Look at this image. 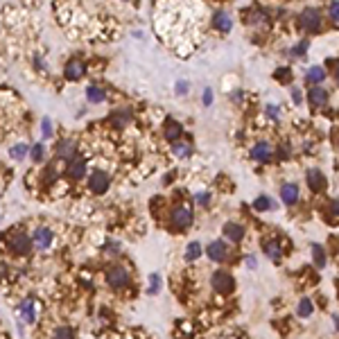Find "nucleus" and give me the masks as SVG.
Segmentation results:
<instances>
[{
    "label": "nucleus",
    "instance_id": "6ab92c4d",
    "mask_svg": "<svg viewBox=\"0 0 339 339\" xmlns=\"http://www.w3.org/2000/svg\"><path fill=\"white\" fill-rule=\"evenodd\" d=\"M199 256H201V244H199V242H190L186 249V260L193 263V260H197Z\"/></svg>",
    "mask_w": 339,
    "mask_h": 339
},
{
    "label": "nucleus",
    "instance_id": "9b49d317",
    "mask_svg": "<svg viewBox=\"0 0 339 339\" xmlns=\"http://www.w3.org/2000/svg\"><path fill=\"white\" fill-rule=\"evenodd\" d=\"M281 197H283V201H285V204H294V201L298 199L296 183H285V186L281 188Z\"/></svg>",
    "mask_w": 339,
    "mask_h": 339
},
{
    "label": "nucleus",
    "instance_id": "a211bd4d",
    "mask_svg": "<svg viewBox=\"0 0 339 339\" xmlns=\"http://www.w3.org/2000/svg\"><path fill=\"white\" fill-rule=\"evenodd\" d=\"M326 79V71H323L321 66H315V68H310L308 71V82L310 84H319Z\"/></svg>",
    "mask_w": 339,
    "mask_h": 339
},
{
    "label": "nucleus",
    "instance_id": "39448f33",
    "mask_svg": "<svg viewBox=\"0 0 339 339\" xmlns=\"http://www.w3.org/2000/svg\"><path fill=\"white\" fill-rule=\"evenodd\" d=\"M91 190H93L95 194L106 193V190H109V174L102 172V170L93 172V176H91Z\"/></svg>",
    "mask_w": 339,
    "mask_h": 339
},
{
    "label": "nucleus",
    "instance_id": "c756f323",
    "mask_svg": "<svg viewBox=\"0 0 339 339\" xmlns=\"http://www.w3.org/2000/svg\"><path fill=\"white\" fill-rule=\"evenodd\" d=\"M43 154H46V147H43L41 143H39V145H34V147H32V158H34L36 163H39V161H41V158H43Z\"/></svg>",
    "mask_w": 339,
    "mask_h": 339
},
{
    "label": "nucleus",
    "instance_id": "f257e3e1",
    "mask_svg": "<svg viewBox=\"0 0 339 339\" xmlns=\"http://www.w3.org/2000/svg\"><path fill=\"white\" fill-rule=\"evenodd\" d=\"M7 246L12 249L16 256H25L32 249V238L27 233H21V231H14L9 238H7Z\"/></svg>",
    "mask_w": 339,
    "mask_h": 339
},
{
    "label": "nucleus",
    "instance_id": "ddd939ff",
    "mask_svg": "<svg viewBox=\"0 0 339 339\" xmlns=\"http://www.w3.org/2000/svg\"><path fill=\"white\" fill-rule=\"evenodd\" d=\"M308 97H310V104L312 106H326L328 91H323V88H312V93L308 95Z\"/></svg>",
    "mask_w": 339,
    "mask_h": 339
},
{
    "label": "nucleus",
    "instance_id": "473e14b6",
    "mask_svg": "<svg viewBox=\"0 0 339 339\" xmlns=\"http://www.w3.org/2000/svg\"><path fill=\"white\" fill-rule=\"evenodd\" d=\"M305 50H308V41H301L296 48H294V54H303Z\"/></svg>",
    "mask_w": 339,
    "mask_h": 339
},
{
    "label": "nucleus",
    "instance_id": "2eb2a0df",
    "mask_svg": "<svg viewBox=\"0 0 339 339\" xmlns=\"http://www.w3.org/2000/svg\"><path fill=\"white\" fill-rule=\"evenodd\" d=\"M308 181H310V188H315V190H321L326 186V179H323V174L319 170H310L308 172Z\"/></svg>",
    "mask_w": 339,
    "mask_h": 339
},
{
    "label": "nucleus",
    "instance_id": "412c9836",
    "mask_svg": "<svg viewBox=\"0 0 339 339\" xmlns=\"http://www.w3.org/2000/svg\"><path fill=\"white\" fill-rule=\"evenodd\" d=\"M52 339H75V330H73V328H68V326H61V328H57V330H54Z\"/></svg>",
    "mask_w": 339,
    "mask_h": 339
},
{
    "label": "nucleus",
    "instance_id": "f8f14e48",
    "mask_svg": "<svg viewBox=\"0 0 339 339\" xmlns=\"http://www.w3.org/2000/svg\"><path fill=\"white\" fill-rule=\"evenodd\" d=\"M82 75H84V64H82V61L73 59V61L66 64V77H71V79H79Z\"/></svg>",
    "mask_w": 339,
    "mask_h": 339
},
{
    "label": "nucleus",
    "instance_id": "1a4fd4ad",
    "mask_svg": "<svg viewBox=\"0 0 339 339\" xmlns=\"http://www.w3.org/2000/svg\"><path fill=\"white\" fill-rule=\"evenodd\" d=\"M224 235H226L231 242H240L242 238H244V228L235 222H226L224 224Z\"/></svg>",
    "mask_w": 339,
    "mask_h": 339
},
{
    "label": "nucleus",
    "instance_id": "e433bc0d",
    "mask_svg": "<svg viewBox=\"0 0 339 339\" xmlns=\"http://www.w3.org/2000/svg\"><path fill=\"white\" fill-rule=\"evenodd\" d=\"M337 9H339V5L337 2H333V7H330V14H333V21L337 23Z\"/></svg>",
    "mask_w": 339,
    "mask_h": 339
},
{
    "label": "nucleus",
    "instance_id": "f3484780",
    "mask_svg": "<svg viewBox=\"0 0 339 339\" xmlns=\"http://www.w3.org/2000/svg\"><path fill=\"white\" fill-rule=\"evenodd\" d=\"M75 143L73 141H64V143H59V147H57V156L59 158H71L73 154H75Z\"/></svg>",
    "mask_w": 339,
    "mask_h": 339
},
{
    "label": "nucleus",
    "instance_id": "b1692460",
    "mask_svg": "<svg viewBox=\"0 0 339 339\" xmlns=\"http://www.w3.org/2000/svg\"><path fill=\"white\" fill-rule=\"evenodd\" d=\"M215 27L217 29H224V32H228V29H231V21H228L226 14H215Z\"/></svg>",
    "mask_w": 339,
    "mask_h": 339
},
{
    "label": "nucleus",
    "instance_id": "c85d7f7f",
    "mask_svg": "<svg viewBox=\"0 0 339 339\" xmlns=\"http://www.w3.org/2000/svg\"><path fill=\"white\" fill-rule=\"evenodd\" d=\"M9 154H12L14 158H23L25 154H27V145H25V143H21V145H14L12 149H9Z\"/></svg>",
    "mask_w": 339,
    "mask_h": 339
},
{
    "label": "nucleus",
    "instance_id": "20e7f679",
    "mask_svg": "<svg viewBox=\"0 0 339 339\" xmlns=\"http://www.w3.org/2000/svg\"><path fill=\"white\" fill-rule=\"evenodd\" d=\"M170 219H172V224L176 228H188L193 224V211L186 208V206H176L174 211H172V215H170Z\"/></svg>",
    "mask_w": 339,
    "mask_h": 339
},
{
    "label": "nucleus",
    "instance_id": "cd10ccee",
    "mask_svg": "<svg viewBox=\"0 0 339 339\" xmlns=\"http://www.w3.org/2000/svg\"><path fill=\"white\" fill-rule=\"evenodd\" d=\"M253 208H256V211H269V208H271V201H269V197H258L256 201H253Z\"/></svg>",
    "mask_w": 339,
    "mask_h": 339
},
{
    "label": "nucleus",
    "instance_id": "58836bf2",
    "mask_svg": "<svg viewBox=\"0 0 339 339\" xmlns=\"http://www.w3.org/2000/svg\"><path fill=\"white\" fill-rule=\"evenodd\" d=\"M292 99L298 104V102H301V91H296V88H294V91H292Z\"/></svg>",
    "mask_w": 339,
    "mask_h": 339
},
{
    "label": "nucleus",
    "instance_id": "aec40b11",
    "mask_svg": "<svg viewBox=\"0 0 339 339\" xmlns=\"http://www.w3.org/2000/svg\"><path fill=\"white\" fill-rule=\"evenodd\" d=\"M179 136H181V124L168 122V127H165V138H168V141H176Z\"/></svg>",
    "mask_w": 339,
    "mask_h": 339
},
{
    "label": "nucleus",
    "instance_id": "f704fd0d",
    "mask_svg": "<svg viewBox=\"0 0 339 339\" xmlns=\"http://www.w3.org/2000/svg\"><path fill=\"white\" fill-rule=\"evenodd\" d=\"M267 113H269V118H278V106L269 104V106H267Z\"/></svg>",
    "mask_w": 339,
    "mask_h": 339
},
{
    "label": "nucleus",
    "instance_id": "9d476101",
    "mask_svg": "<svg viewBox=\"0 0 339 339\" xmlns=\"http://www.w3.org/2000/svg\"><path fill=\"white\" fill-rule=\"evenodd\" d=\"M251 154L256 161H260V163H269V161H271V147H269L267 143H258V145L251 149Z\"/></svg>",
    "mask_w": 339,
    "mask_h": 339
},
{
    "label": "nucleus",
    "instance_id": "4be33fe9",
    "mask_svg": "<svg viewBox=\"0 0 339 339\" xmlns=\"http://www.w3.org/2000/svg\"><path fill=\"white\" fill-rule=\"evenodd\" d=\"M265 253H267L271 260H278V258H281V246L276 244V240H271L265 244Z\"/></svg>",
    "mask_w": 339,
    "mask_h": 339
},
{
    "label": "nucleus",
    "instance_id": "72a5a7b5",
    "mask_svg": "<svg viewBox=\"0 0 339 339\" xmlns=\"http://www.w3.org/2000/svg\"><path fill=\"white\" fill-rule=\"evenodd\" d=\"M208 199H211V194H208V193H199L197 194V201H199V204H208Z\"/></svg>",
    "mask_w": 339,
    "mask_h": 339
},
{
    "label": "nucleus",
    "instance_id": "423d86ee",
    "mask_svg": "<svg viewBox=\"0 0 339 339\" xmlns=\"http://www.w3.org/2000/svg\"><path fill=\"white\" fill-rule=\"evenodd\" d=\"M301 25H303L305 29H319V25H321V16H319V12L312 9V7L303 9V14H301Z\"/></svg>",
    "mask_w": 339,
    "mask_h": 339
},
{
    "label": "nucleus",
    "instance_id": "7ed1b4c3",
    "mask_svg": "<svg viewBox=\"0 0 339 339\" xmlns=\"http://www.w3.org/2000/svg\"><path fill=\"white\" fill-rule=\"evenodd\" d=\"M106 281L113 290H122V287L129 285V271L124 267H111L106 271Z\"/></svg>",
    "mask_w": 339,
    "mask_h": 339
},
{
    "label": "nucleus",
    "instance_id": "f03ea898",
    "mask_svg": "<svg viewBox=\"0 0 339 339\" xmlns=\"http://www.w3.org/2000/svg\"><path fill=\"white\" fill-rule=\"evenodd\" d=\"M211 285L215 292H233V287H235V281H233V276L228 274V271H215L211 278Z\"/></svg>",
    "mask_w": 339,
    "mask_h": 339
},
{
    "label": "nucleus",
    "instance_id": "ea45409f",
    "mask_svg": "<svg viewBox=\"0 0 339 339\" xmlns=\"http://www.w3.org/2000/svg\"><path fill=\"white\" fill-rule=\"evenodd\" d=\"M204 102H206V104H211V102H213V95H211V88H208V91H206V95H204Z\"/></svg>",
    "mask_w": 339,
    "mask_h": 339
},
{
    "label": "nucleus",
    "instance_id": "393cba45",
    "mask_svg": "<svg viewBox=\"0 0 339 339\" xmlns=\"http://www.w3.org/2000/svg\"><path fill=\"white\" fill-rule=\"evenodd\" d=\"M312 315V301L310 298H303L298 303V316H310Z\"/></svg>",
    "mask_w": 339,
    "mask_h": 339
},
{
    "label": "nucleus",
    "instance_id": "0eeeda50",
    "mask_svg": "<svg viewBox=\"0 0 339 339\" xmlns=\"http://www.w3.org/2000/svg\"><path fill=\"white\" fill-rule=\"evenodd\" d=\"M32 240H34V244L39 246V249H48V246L52 244V231L46 226H39L34 231V238H32Z\"/></svg>",
    "mask_w": 339,
    "mask_h": 339
},
{
    "label": "nucleus",
    "instance_id": "2f4dec72",
    "mask_svg": "<svg viewBox=\"0 0 339 339\" xmlns=\"http://www.w3.org/2000/svg\"><path fill=\"white\" fill-rule=\"evenodd\" d=\"M43 136H52V124H50V118H43Z\"/></svg>",
    "mask_w": 339,
    "mask_h": 339
},
{
    "label": "nucleus",
    "instance_id": "c9c22d12",
    "mask_svg": "<svg viewBox=\"0 0 339 339\" xmlns=\"http://www.w3.org/2000/svg\"><path fill=\"white\" fill-rule=\"evenodd\" d=\"M287 75H290V71H287V68H281V71L276 73V77H278V79H283V82L287 79Z\"/></svg>",
    "mask_w": 339,
    "mask_h": 339
},
{
    "label": "nucleus",
    "instance_id": "bb28decb",
    "mask_svg": "<svg viewBox=\"0 0 339 339\" xmlns=\"http://www.w3.org/2000/svg\"><path fill=\"white\" fill-rule=\"evenodd\" d=\"M312 253H315V260L319 267H323L326 265V253H323V249L319 244H312Z\"/></svg>",
    "mask_w": 339,
    "mask_h": 339
},
{
    "label": "nucleus",
    "instance_id": "4c0bfd02",
    "mask_svg": "<svg viewBox=\"0 0 339 339\" xmlns=\"http://www.w3.org/2000/svg\"><path fill=\"white\" fill-rule=\"evenodd\" d=\"M176 91L183 95V91H188V84L186 82H179V84H176Z\"/></svg>",
    "mask_w": 339,
    "mask_h": 339
},
{
    "label": "nucleus",
    "instance_id": "4468645a",
    "mask_svg": "<svg viewBox=\"0 0 339 339\" xmlns=\"http://www.w3.org/2000/svg\"><path fill=\"white\" fill-rule=\"evenodd\" d=\"M21 316H23L25 323L36 321V312H34V303L32 301H23V305H21Z\"/></svg>",
    "mask_w": 339,
    "mask_h": 339
},
{
    "label": "nucleus",
    "instance_id": "7c9ffc66",
    "mask_svg": "<svg viewBox=\"0 0 339 339\" xmlns=\"http://www.w3.org/2000/svg\"><path fill=\"white\" fill-rule=\"evenodd\" d=\"M174 154L176 156H188V154H190V145H183V143H179V145H174Z\"/></svg>",
    "mask_w": 339,
    "mask_h": 339
},
{
    "label": "nucleus",
    "instance_id": "6e6552de",
    "mask_svg": "<svg viewBox=\"0 0 339 339\" xmlns=\"http://www.w3.org/2000/svg\"><path fill=\"white\" fill-rule=\"evenodd\" d=\"M206 253H208V258H211V260H215V263H222L224 258H226V244H224L222 240H215V242H211V244H208Z\"/></svg>",
    "mask_w": 339,
    "mask_h": 339
},
{
    "label": "nucleus",
    "instance_id": "a878e982",
    "mask_svg": "<svg viewBox=\"0 0 339 339\" xmlns=\"http://www.w3.org/2000/svg\"><path fill=\"white\" fill-rule=\"evenodd\" d=\"M161 292V274H152L149 276V294H158Z\"/></svg>",
    "mask_w": 339,
    "mask_h": 339
},
{
    "label": "nucleus",
    "instance_id": "5701e85b",
    "mask_svg": "<svg viewBox=\"0 0 339 339\" xmlns=\"http://www.w3.org/2000/svg\"><path fill=\"white\" fill-rule=\"evenodd\" d=\"M88 99H91V102H104V91H102V88H97V86H88Z\"/></svg>",
    "mask_w": 339,
    "mask_h": 339
},
{
    "label": "nucleus",
    "instance_id": "dca6fc26",
    "mask_svg": "<svg viewBox=\"0 0 339 339\" xmlns=\"http://www.w3.org/2000/svg\"><path fill=\"white\" fill-rule=\"evenodd\" d=\"M84 172H86V163H84L82 158H79V161H73L71 168H68V176H71V179H82Z\"/></svg>",
    "mask_w": 339,
    "mask_h": 339
}]
</instances>
